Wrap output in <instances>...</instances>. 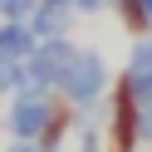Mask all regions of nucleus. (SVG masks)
I'll use <instances>...</instances> for the list:
<instances>
[{
    "label": "nucleus",
    "instance_id": "nucleus-7",
    "mask_svg": "<svg viewBox=\"0 0 152 152\" xmlns=\"http://www.w3.org/2000/svg\"><path fill=\"white\" fill-rule=\"evenodd\" d=\"M113 10H118V20H123V30H128V34L152 30V25H147V0H113Z\"/></svg>",
    "mask_w": 152,
    "mask_h": 152
},
{
    "label": "nucleus",
    "instance_id": "nucleus-13",
    "mask_svg": "<svg viewBox=\"0 0 152 152\" xmlns=\"http://www.w3.org/2000/svg\"><path fill=\"white\" fill-rule=\"evenodd\" d=\"M137 152H152V147H137Z\"/></svg>",
    "mask_w": 152,
    "mask_h": 152
},
{
    "label": "nucleus",
    "instance_id": "nucleus-4",
    "mask_svg": "<svg viewBox=\"0 0 152 152\" xmlns=\"http://www.w3.org/2000/svg\"><path fill=\"white\" fill-rule=\"evenodd\" d=\"M54 108H59V93H49V88L10 93V103H5V132L15 142H39L44 128H49V118H54Z\"/></svg>",
    "mask_w": 152,
    "mask_h": 152
},
{
    "label": "nucleus",
    "instance_id": "nucleus-2",
    "mask_svg": "<svg viewBox=\"0 0 152 152\" xmlns=\"http://www.w3.org/2000/svg\"><path fill=\"white\" fill-rule=\"evenodd\" d=\"M79 49H83V44H74V34L39 39V44H34V54L25 59V69H20V88H49V93H59V83L69 79ZM20 88H15V93H20Z\"/></svg>",
    "mask_w": 152,
    "mask_h": 152
},
{
    "label": "nucleus",
    "instance_id": "nucleus-3",
    "mask_svg": "<svg viewBox=\"0 0 152 152\" xmlns=\"http://www.w3.org/2000/svg\"><path fill=\"white\" fill-rule=\"evenodd\" d=\"M103 142L108 152H137L142 147V103L132 98V88L123 79H113L108 98H103Z\"/></svg>",
    "mask_w": 152,
    "mask_h": 152
},
{
    "label": "nucleus",
    "instance_id": "nucleus-5",
    "mask_svg": "<svg viewBox=\"0 0 152 152\" xmlns=\"http://www.w3.org/2000/svg\"><path fill=\"white\" fill-rule=\"evenodd\" d=\"M118 79L132 88V98H137L142 108H152V39H147V34H137V39H132L128 64H123Z\"/></svg>",
    "mask_w": 152,
    "mask_h": 152
},
{
    "label": "nucleus",
    "instance_id": "nucleus-12",
    "mask_svg": "<svg viewBox=\"0 0 152 152\" xmlns=\"http://www.w3.org/2000/svg\"><path fill=\"white\" fill-rule=\"evenodd\" d=\"M0 152H39V147H34V142H15V137H10V142H5Z\"/></svg>",
    "mask_w": 152,
    "mask_h": 152
},
{
    "label": "nucleus",
    "instance_id": "nucleus-9",
    "mask_svg": "<svg viewBox=\"0 0 152 152\" xmlns=\"http://www.w3.org/2000/svg\"><path fill=\"white\" fill-rule=\"evenodd\" d=\"M20 69H25L20 59H5V54H0V98H10V93L20 88Z\"/></svg>",
    "mask_w": 152,
    "mask_h": 152
},
{
    "label": "nucleus",
    "instance_id": "nucleus-11",
    "mask_svg": "<svg viewBox=\"0 0 152 152\" xmlns=\"http://www.w3.org/2000/svg\"><path fill=\"white\" fill-rule=\"evenodd\" d=\"M142 147H152V108H142Z\"/></svg>",
    "mask_w": 152,
    "mask_h": 152
},
{
    "label": "nucleus",
    "instance_id": "nucleus-6",
    "mask_svg": "<svg viewBox=\"0 0 152 152\" xmlns=\"http://www.w3.org/2000/svg\"><path fill=\"white\" fill-rule=\"evenodd\" d=\"M34 44H39V34H34L30 20H0V54H5V59L25 64L34 54Z\"/></svg>",
    "mask_w": 152,
    "mask_h": 152
},
{
    "label": "nucleus",
    "instance_id": "nucleus-10",
    "mask_svg": "<svg viewBox=\"0 0 152 152\" xmlns=\"http://www.w3.org/2000/svg\"><path fill=\"white\" fill-rule=\"evenodd\" d=\"M39 0H0V20H30Z\"/></svg>",
    "mask_w": 152,
    "mask_h": 152
},
{
    "label": "nucleus",
    "instance_id": "nucleus-1",
    "mask_svg": "<svg viewBox=\"0 0 152 152\" xmlns=\"http://www.w3.org/2000/svg\"><path fill=\"white\" fill-rule=\"evenodd\" d=\"M108 88H113V69H108V59H103L98 49H79V59H74L69 79L59 83V98L88 118L93 108H103Z\"/></svg>",
    "mask_w": 152,
    "mask_h": 152
},
{
    "label": "nucleus",
    "instance_id": "nucleus-8",
    "mask_svg": "<svg viewBox=\"0 0 152 152\" xmlns=\"http://www.w3.org/2000/svg\"><path fill=\"white\" fill-rule=\"evenodd\" d=\"M74 152H108V142H103V123H88V118H83V128L74 132Z\"/></svg>",
    "mask_w": 152,
    "mask_h": 152
}]
</instances>
